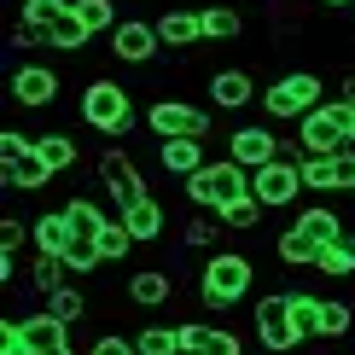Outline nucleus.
Returning a JSON list of instances; mask_svg holds the SVG:
<instances>
[{
	"instance_id": "18",
	"label": "nucleus",
	"mask_w": 355,
	"mask_h": 355,
	"mask_svg": "<svg viewBox=\"0 0 355 355\" xmlns=\"http://www.w3.org/2000/svg\"><path fill=\"white\" fill-rule=\"evenodd\" d=\"M169 297H175V279L164 268H135L128 274V303L135 309H164Z\"/></svg>"
},
{
	"instance_id": "33",
	"label": "nucleus",
	"mask_w": 355,
	"mask_h": 355,
	"mask_svg": "<svg viewBox=\"0 0 355 355\" xmlns=\"http://www.w3.org/2000/svg\"><path fill=\"white\" fill-rule=\"evenodd\" d=\"M76 18L94 29V35H116V0H76Z\"/></svg>"
},
{
	"instance_id": "13",
	"label": "nucleus",
	"mask_w": 355,
	"mask_h": 355,
	"mask_svg": "<svg viewBox=\"0 0 355 355\" xmlns=\"http://www.w3.org/2000/svg\"><path fill=\"white\" fill-rule=\"evenodd\" d=\"M245 105H262V87L250 82V70L239 64L210 70V111H245Z\"/></svg>"
},
{
	"instance_id": "41",
	"label": "nucleus",
	"mask_w": 355,
	"mask_h": 355,
	"mask_svg": "<svg viewBox=\"0 0 355 355\" xmlns=\"http://www.w3.org/2000/svg\"><path fill=\"white\" fill-rule=\"evenodd\" d=\"M24 245H35V227L18 221V216H6L0 221V250H24Z\"/></svg>"
},
{
	"instance_id": "2",
	"label": "nucleus",
	"mask_w": 355,
	"mask_h": 355,
	"mask_svg": "<svg viewBox=\"0 0 355 355\" xmlns=\"http://www.w3.org/2000/svg\"><path fill=\"white\" fill-rule=\"evenodd\" d=\"M76 116L94 128V135H105V140L135 135V123H140V116H135V94H128L116 76H94V82H87V87H82V111H76Z\"/></svg>"
},
{
	"instance_id": "3",
	"label": "nucleus",
	"mask_w": 355,
	"mask_h": 355,
	"mask_svg": "<svg viewBox=\"0 0 355 355\" xmlns=\"http://www.w3.org/2000/svg\"><path fill=\"white\" fill-rule=\"evenodd\" d=\"M327 105V82L315 76V70H286V76H274L262 87V116L268 123H303L309 111Z\"/></svg>"
},
{
	"instance_id": "6",
	"label": "nucleus",
	"mask_w": 355,
	"mask_h": 355,
	"mask_svg": "<svg viewBox=\"0 0 355 355\" xmlns=\"http://www.w3.org/2000/svg\"><path fill=\"white\" fill-rule=\"evenodd\" d=\"M250 327H257V344L268 349V355L303 349L297 320H291V303H286V286H279V291H268V297H257V309H250Z\"/></svg>"
},
{
	"instance_id": "37",
	"label": "nucleus",
	"mask_w": 355,
	"mask_h": 355,
	"mask_svg": "<svg viewBox=\"0 0 355 355\" xmlns=\"http://www.w3.org/2000/svg\"><path fill=\"white\" fill-rule=\"evenodd\" d=\"M70 6H76V0H24V12H18V18H24V24H35V29H53Z\"/></svg>"
},
{
	"instance_id": "50",
	"label": "nucleus",
	"mask_w": 355,
	"mask_h": 355,
	"mask_svg": "<svg viewBox=\"0 0 355 355\" xmlns=\"http://www.w3.org/2000/svg\"><path fill=\"white\" fill-rule=\"evenodd\" d=\"M233 6H257V0H233Z\"/></svg>"
},
{
	"instance_id": "4",
	"label": "nucleus",
	"mask_w": 355,
	"mask_h": 355,
	"mask_svg": "<svg viewBox=\"0 0 355 355\" xmlns=\"http://www.w3.org/2000/svg\"><path fill=\"white\" fill-rule=\"evenodd\" d=\"M250 198V169H239L233 157H210L198 175L187 181V204H198V210L221 216L227 204H245Z\"/></svg>"
},
{
	"instance_id": "8",
	"label": "nucleus",
	"mask_w": 355,
	"mask_h": 355,
	"mask_svg": "<svg viewBox=\"0 0 355 355\" xmlns=\"http://www.w3.org/2000/svg\"><path fill=\"white\" fill-rule=\"evenodd\" d=\"M297 146H303V157H338V152H349V140H344V111H338V99H327L320 111H309L303 123H297Z\"/></svg>"
},
{
	"instance_id": "12",
	"label": "nucleus",
	"mask_w": 355,
	"mask_h": 355,
	"mask_svg": "<svg viewBox=\"0 0 355 355\" xmlns=\"http://www.w3.org/2000/svg\"><path fill=\"white\" fill-rule=\"evenodd\" d=\"M58 94H64V82H58L53 64H18L12 70V99L24 111H47V105H58Z\"/></svg>"
},
{
	"instance_id": "22",
	"label": "nucleus",
	"mask_w": 355,
	"mask_h": 355,
	"mask_svg": "<svg viewBox=\"0 0 355 355\" xmlns=\"http://www.w3.org/2000/svg\"><path fill=\"white\" fill-rule=\"evenodd\" d=\"M0 181H6L12 192H35V187H47V181H53V169L41 164V152H29V157H12V164H0Z\"/></svg>"
},
{
	"instance_id": "32",
	"label": "nucleus",
	"mask_w": 355,
	"mask_h": 355,
	"mask_svg": "<svg viewBox=\"0 0 355 355\" xmlns=\"http://www.w3.org/2000/svg\"><path fill=\"white\" fill-rule=\"evenodd\" d=\"M320 279H349L355 274V233H344L338 245H327L320 250V268H315Z\"/></svg>"
},
{
	"instance_id": "36",
	"label": "nucleus",
	"mask_w": 355,
	"mask_h": 355,
	"mask_svg": "<svg viewBox=\"0 0 355 355\" xmlns=\"http://www.w3.org/2000/svg\"><path fill=\"white\" fill-rule=\"evenodd\" d=\"M135 349L140 355H181V338H175V327H140Z\"/></svg>"
},
{
	"instance_id": "26",
	"label": "nucleus",
	"mask_w": 355,
	"mask_h": 355,
	"mask_svg": "<svg viewBox=\"0 0 355 355\" xmlns=\"http://www.w3.org/2000/svg\"><path fill=\"white\" fill-rule=\"evenodd\" d=\"M204 12V41H239L245 35V18L233 0H216V6H198Z\"/></svg>"
},
{
	"instance_id": "29",
	"label": "nucleus",
	"mask_w": 355,
	"mask_h": 355,
	"mask_svg": "<svg viewBox=\"0 0 355 355\" xmlns=\"http://www.w3.org/2000/svg\"><path fill=\"white\" fill-rule=\"evenodd\" d=\"M355 332V309L349 297H320V344H338V338Z\"/></svg>"
},
{
	"instance_id": "46",
	"label": "nucleus",
	"mask_w": 355,
	"mask_h": 355,
	"mask_svg": "<svg viewBox=\"0 0 355 355\" xmlns=\"http://www.w3.org/2000/svg\"><path fill=\"white\" fill-rule=\"evenodd\" d=\"M204 332H210L204 320H175V338H181V355H198V349H204Z\"/></svg>"
},
{
	"instance_id": "31",
	"label": "nucleus",
	"mask_w": 355,
	"mask_h": 355,
	"mask_svg": "<svg viewBox=\"0 0 355 355\" xmlns=\"http://www.w3.org/2000/svg\"><path fill=\"white\" fill-rule=\"evenodd\" d=\"M221 233H227V227H221L216 216H187L181 221V250H216Z\"/></svg>"
},
{
	"instance_id": "27",
	"label": "nucleus",
	"mask_w": 355,
	"mask_h": 355,
	"mask_svg": "<svg viewBox=\"0 0 355 355\" xmlns=\"http://www.w3.org/2000/svg\"><path fill=\"white\" fill-rule=\"evenodd\" d=\"M274 257L286 262V268H320V245L309 239V233H297V227H286V233H279Z\"/></svg>"
},
{
	"instance_id": "48",
	"label": "nucleus",
	"mask_w": 355,
	"mask_h": 355,
	"mask_svg": "<svg viewBox=\"0 0 355 355\" xmlns=\"http://www.w3.org/2000/svg\"><path fill=\"white\" fill-rule=\"evenodd\" d=\"M338 99H344V105H355V70H349L344 82H338Z\"/></svg>"
},
{
	"instance_id": "5",
	"label": "nucleus",
	"mask_w": 355,
	"mask_h": 355,
	"mask_svg": "<svg viewBox=\"0 0 355 355\" xmlns=\"http://www.w3.org/2000/svg\"><path fill=\"white\" fill-rule=\"evenodd\" d=\"M146 128H152L157 140H210L216 135V111L192 105L181 94H164L152 111H146Z\"/></svg>"
},
{
	"instance_id": "17",
	"label": "nucleus",
	"mask_w": 355,
	"mask_h": 355,
	"mask_svg": "<svg viewBox=\"0 0 355 355\" xmlns=\"http://www.w3.org/2000/svg\"><path fill=\"white\" fill-rule=\"evenodd\" d=\"M291 227H297V233H309V239H315L320 250H327V245H338V239H344V216H338L332 210V204H303V216L297 221H291Z\"/></svg>"
},
{
	"instance_id": "1",
	"label": "nucleus",
	"mask_w": 355,
	"mask_h": 355,
	"mask_svg": "<svg viewBox=\"0 0 355 355\" xmlns=\"http://www.w3.org/2000/svg\"><path fill=\"white\" fill-rule=\"evenodd\" d=\"M250 291H257V262L245 250H210L198 268V303L221 315V309H239Z\"/></svg>"
},
{
	"instance_id": "14",
	"label": "nucleus",
	"mask_w": 355,
	"mask_h": 355,
	"mask_svg": "<svg viewBox=\"0 0 355 355\" xmlns=\"http://www.w3.org/2000/svg\"><path fill=\"white\" fill-rule=\"evenodd\" d=\"M157 41H164V53H187L192 41H204V12L198 6H169L157 12Z\"/></svg>"
},
{
	"instance_id": "11",
	"label": "nucleus",
	"mask_w": 355,
	"mask_h": 355,
	"mask_svg": "<svg viewBox=\"0 0 355 355\" xmlns=\"http://www.w3.org/2000/svg\"><path fill=\"white\" fill-rule=\"evenodd\" d=\"M227 157H233L239 169L257 175L262 164H274V157H279V135H274L268 123H239V128L227 135Z\"/></svg>"
},
{
	"instance_id": "21",
	"label": "nucleus",
	"mask_w": 355,
	"mask_h": 355,
	"mask_svg": "<svg viewBox=\"0 0 355 355\" xmlns=\"http://www.w3.org/2000/svg\"><path fill=\"white\" fill-rule=\"evenodd\" d=\"M35 250H47V257H64L70 245H76V233H70V221H64V210H41L35 221Z\"/></svg>"
},
{
	"instance_id": "25",
	"label": "nucleus",
	"mask_w": 355,
	"mask_h": 355,
	"mask_svg": "<svg viewBox=\"0 0 355 355\" xmlns=\"http://www.w3.org/2000/svg\"><path fill=\"white\" fill-rule=\"evenodd\" d=\"M58 286H70V268H64V257H47V250H35V262H29V291H35V297L47 303Z\"/></svg>"
},
{
	"instance_id": "43",
	"label": "nucleus",
	"mask_w": 355,
	"mask_h": 355,
	"mask_svg": "<svg viewBox=\"0 0 355 355\" xmlns=\"http://www.w3.org/2000/svg\"><path fill=\"white\" fill-rule=\"evenodd\" d=\"M87 355H140V349H135V338H123V332H99L94 344H87Z\"/></svg>"
},
{
	"instance_id": "28",
	"label": "nucleus",
	"mask_w": 355,
	"mask_h": 355,
	"mask_svg": "<svg viewBox=\"0 0 355 355\" xmlns=\"http://www.w3.org/2000/svg\"><path fill=\"white\" fill-rule=\"evenodd\" d=\"M41 309H47L53 320H64V327H76V320H87V309H94V303H87V291L76 286V279H70V286H58Z\"/></svg>"
},
{
	"instance_id": "20",
	"label": "nucleus",
	"mask_w": 355,
	"mask_h": 355,
	"mask_svg": "<svg viewBox=\"0 0 355 355\" xmlns=\"http://www.w3.org/2000/svg\"><path fill=\"white\" fill-rule=\"evenodd\" d=\"M58 210H64V221H70V233H76V245H99V233H105V210H99L94 198H64L58 204Z\"/></svg>"
},
{
	"instance_id": "49",
	"label": "nucleus",
	"mask_w": 355,
	"mask_h": 355,
	"mask_svg": "<svg viewBox=\"0 0 355 355\" xmlns=\"http://www.w3.org/2000/svg\"><path fill=\"white\" fill-rule=\"evenodd\" d=\"M320 6H332V12H344V6H355V0H320Z\"/></svg>"
},
{
	"instance_id": "24",
	"label": "nucleus",
	"mask_w": 355,
	"mask_h": 355,
	"mask_svg": "<svg viewBox=\"0 0 355 355\" xmlns=\"http://www.w3.org/2000/svg\"><path fill=\"white\" fill-rule=\"evenodd\" d=\"M286 303H291V320H297V338L303 344H320V297L303 286H286Z\"/></svg>"
},
{
	"instance_id": "39",
	"label": "nucleus",
	"mask_w": 355,
	"mask_h": 355,
	"mask_svg": "<svg viewBox=\"0 0 355 355\" xmlns=\"http://www.w3.org/2000/svg\"><path fill=\"white\" fill-rule=\"evenodd\" d=\"M303 187L309 192H332V157H303Z\"/></svg>"
},
{
	"instance_id": "44",
	"label": "nucleus",
	"mask_w": 355,
	"mask_h": 355,
	"mask_svg": "<svg viewBox=\"0 0 355 355\" xmlns=\"http://www.w3.org/2000/svg\"><path fill=\"white\" fill-rule=\"evenodd\" d=\"M332 192H355V146L332 157Z\"/></svg>"
},
{
	"instance_id": "15",
	"label": "nucleus",
	"mask_w": 355,
	"mask_h": 355,
	"mask_svg": "<svg viewBox=\"0 0 355 355\" xmlns=\"http://www.w3.org/2000/svg\"><path fill=\"white\" fill-rule=\"evenodd\" d=\"M18 320H24V338H29V349H35V355H82L76 344H70V327H64V320H53L47 309L18 315Z\"/></svg>"
},
{
	"instance_id": "9",
	"label": "nucleus",
	"mask_w": 355,
	"mask_h": 355,
	"mask_svg": "<svg viewBox=\"0 0 355 355\" xmlns=\"http://www.w3.org/2000/svg\"><path fill=\"white\" fill-rule=\"evenodd\" d=\"M303 192H309V187H303V169H297V164H279V157L250 175V198H257L262 210H286V204H297Z\"/></svg>"
},
{
	"instance_id": "16",
	"label": "nucleus",
	"mask_w": 355,
	"mask_h": 355,
	"mask_svg": "<svg viewBox=\"0 0 355 355\" xmlns=\"http://www.w3.org/2000/svg\"><path fill=\"white\" fill-rule=\"evenodd\" d=\"M204 164H210V157H204V140H157V169L175 175L181 187H187Z\"/></svg>"
},
{
	"instance_id": "30",
	"label": "nucleus",
	"mask_w": 355,
	"mask_h": 355,
	"mask_svg": "<svg viewBox=\"0 0 355 355\" xmlns=\"http://www.w3.org/2000/svg\"><path fill=\"white\" fill-rule=\"evenodd\" d=\"M87 41H94V29H87V24L76 18V6H70L64 18H58V24L47 29V47H53V53H82Z\"/></svg>"
},
{
	"instance_id": "19",
	"label": "nucleus",
	"mask_w": 355,
	"mask_h": 355,
	"mask_svg": "<svg viewBox=\"0 0 355 355\" xmlns=\"http://www.w3.org/2000/svg\"><path fill=\"white\" fill-rule=\"evenodd\" d=\"M116 221H123V227L135 233V245H152V239H164V227H169V221H164V204H157L152 192H146L140 204H128V210L116 216Z\"/></svg>"
},
{
	"instance_id": "47",
	"label": "nucleus",
	"mask_w": 355,
	"mask_h": 355,
	"mask_svg": "<svg viewBox=\"0 0 355 355\" xmlns=\"http://www.w3.org/2000/svg\"><path fill=\"white\" fill-rule=\"evenodd\" d=\"M12 47H18V53H35V47H47V29H35V24H12Z\"/></svg>"
},
{
	"instance_id": "34",
	"label": "nucleus",
	"mask_w": 355,
	"mask_h": 355,
	"mask_svg": "<svg viewBox=\"0 0 355 355\" xmlns=\"http://www.w3.org/2000/svg\"><path fill=\"white\" fill-rule=\"evenodd\" d=\"M262 216H268V210H262L257 198H245V204H227V210H221L216 221H221L227 233H257V227H262Z\"/></svg>"
},
{
	"instance_id": "7",
	"label": "nucleus",
	"mask_w": 355,
	"mask_h": 355,
	"mask_svg": "<svg viewBox=\"0 0 355 355\" xmlns=\"http://www.w3.org/2000/svg\"><path fill=\"white\" fill-rule=\"evenodd\" d=\"M94 175H99V187L111 192V204L116 210H128V204H140L146 192V175H140V164H135V152H123V146H105V152L94 157Z\"/></svg>"
},
{
	"instance_id": "42",
	"label": "nucleus",
	"mask_w": 355,
	"mask_h": 355,
	"mask_svg": "<svg viewBox=\"0 0 355 355\" xmlns=\"http://www.w3.org/2000/svg\"><path fill=\"white\" fill-rule=\"evenodd\" d=\"M64 268H70V279L94 274V268H99V250H94V245H70V250H64Z\"/></svg>"
},
{
	"instance_id": "38",
	"label": "nucleus",
	"mask_w": 355,
	"mask_h": 355,
	"mask_svg": "<svg viewBox=\"0 0 355 355\" xmlns=\"http://www.w3.org/2000/svg\"><path fill=\"white\" fill-rule=\"evenodd\" d=\"M0 355H35V349H29V338H24V320H18V315L0 320Z\"/></svg>"
},
{
	"instance_id": "23",
	"label": "nucleus",
	"mask_w": 355,
	"mask_h": 355,
	"mask_svg": "<svg viewBox=\"0 0 355 355\" xmlns=\"http://www.w3.org/2000/svg\"><path fill=\"white\" fill-rule=\"evenodd\" d=\"M35 152H41V164L53 169V181H58V175H70V169L82 164L76 140H70V135H58V128H53V135H35Z\"/></svg>"
},
{
	"instance_id": "35",
	"label": "nucleus",
	"mask_w": 355,
	"mask_h": 355,
	"mask_svg": "<svg viewBox=\"0 0 355 355\" xmlns=\"http://www.w3.org/2000/svg\"><path fill=\"white\" fill-rule=\"evenodd\" d=\"M94 250H99V262H123L128 250H135V233H128L123 221H105V233H99Z\"/></svg>"
},
{
	"instance_id": "40",
	"label": "nucleus",
	"mask_w": 355,
	"mask_h": 355,
	"mask_svg": "<svg viewBox=\"0 0 355 355\" xmlns=\"http://www.w3.org/2000/svg\"><path fill=\"white\" fill-rule=\"evenodd\" d=\"M198 355H245V344H239V332L210 327V332H204V349H198Z\"/></svg>"
},
{
	"instance_id": "10",
	"label": "nucleus",
	"mask_w": 355,
	"mask_h": 355,
	"mask_svg": "<svg viewBox=\"0 0 355 355\" xmlns=\"http://www.w3.org/2000/svg\"><path fill=\"white\" fill-rule=\"evenodd\" d=\"M157 53H164V41H157V24L152 18H123V24H116V35H111V58H116V64L146 70V64H157Z\"/></svg>"
},
{
	"instance_id": "45",
	"label": "nucleus",
	"mask_w": 355,
	"mask_h": 355,
	"mask_svg": "<svg viewBox=\"0 0 355 355\" xmlns=\"http://www.w3.org/2000/svg\"><path fill=\"white\" fill-rule=\"evenodd\" d=\"M35 152V140L24 135V128H6V135H0V164H12V157H29Z\"/></svg>"
}]
</instances>
